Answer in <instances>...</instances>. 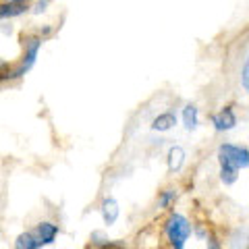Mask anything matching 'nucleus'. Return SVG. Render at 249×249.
Listing matches in <instances>:
<instances>
[{"label":"nucleus","instance_id":"obj_13","mask_svg":"<svg viewBox=\"0 0 249 249\" xmlns=\"http://www.w3.org/2000/svg\"><path fill=\"white\" fill-rule=\"evenodd\" d=\"M175 199H177V189H164L158 196V206L160 208H168Z\"/></svg>","mask_w":249,"mask_h":249},{"label":"nucleus","instance_id":"obj_12","mask_svg":"<svg viewBox=\"0 0 249 249\" xmlns=\"http://www.w3.org/2000/svg\"><path fill=\"white\" fill-rule=\"evenodd\" d=\"M183 124H185L187 131H196L197 129V124H199V112H197V108L193 106V104H187L183 108Z\"/></svg>","mask_w":249,"mask_h":249},{"label":"nucleus","instance_id":"obj_2","mask_svg":"<svg viewBox=\"0 0 249 249\" xmlns=\"http://www.w3.org/2000/svg\"><path fill=\"white\" fill-rule=\"evenodd\" d=\"M23 46H25V52H23L19 65L15 69H9V71H2V79H17V77H23L36 65L37 52L42 48V37L40 36H25L23 37Z\"/></svg>","mask_w":249,"mask_h":249},{"label":"nucleus","instance_id":"obj_5","mask_svg":"<svg viewBox=\"0 0 249 249\" xmlns=\"http://www.w3.org/2000/svg\"><path fill=\"white\" fill-rule=\"evenodd\" d=\"M100 214H102V220L104 224H108V227H112V224L119 220L121 216V208H119V201H116L114 197H106L102 201V206H100Z\"/></svg>","mask_w":249,"mask_h":249},{"label":"nucleus","instance_id":"obj_7","mask_svg":"<svg viewBox=\"0 0 249 249\" xmlns=\"http://www.w3.org/2000/svg\"><path fill=\"white\" fill-rule=\"evenodd\" d=\"M29 11V4L23 2V0H11V2H2L0 4V17L6 19V17H19V15L27 13Z\"/></svg>","mask_w":249,"mask_h":249},{"label":"nucleus","instance_id":"obj_6","mask_svg":"<svg viewBox=\"0 0 249 249\" xmlns=\"http://www.w3.org/2000/svg\"><path fill=\"white\" fill-rule=\"evenodd\" d=\"M58 232H60L58 227L56 224H52V222H40L36 227V235H37V239H40L42 245H52L54 241H56Z\"/></svg>","mask_w":249,"mask_h":249},{"label":"nucleus","instance_id":"obj_4","mask_svg":"<svg viewBox=\"0 0 249 249\" xmlns=\"http://www.w3.org/2000/svg\"><path fill=\"white\" fill-rule=\"evenodd\" d=\"M212 124L216 131H231L237 127V114H235V108L232 106H224L220 108L216 114H212Z\"/></svg>","mask_w":249,"mask_h":249},{"label":"nucleus","instance_id":"obj_9","mask_svg":"<svg viewBox=\"0 0 249 249\" xmlns=\"http://www.w3.org/2000/svg\"><path fill=\"white\" fill-rule=\"evenodd\" d=\"M91 247H96V249H127L124 247V243H121V241H112V239H108L106 235H102V232H91Z\"/></svg>","mask_w":249,"mask_h":249},{"label":"nucleus","instance_id":"obj_11","mask_svg":"<svg viewBox=\"0 0 249 249\" xmlns=\"http://www.w3.org/2000/svg\"><path fill=\"white\" fill-rule=\"evenodd\" d=\"M42 247L44 245L40 243V239H37V235H36V231H27V232H23V235L17 237L13 249H42Z\"/></svg>","mask_w":249,"mask_h":249},{"label":"nucleus","instance_id":"obj_10","mask_svg":"<svg viewBox=\"0 0 249 249\" xmlns=\"http://www.w3.org/2000/svg\"><path fill=\"white\" fill-rule=\"evenodd\" d=\"M177 124V116L175 112H162L158 114L156 119L152 121V129L158 131V133H166V131H170Z\"/></svg>","mask_w":249,"mask_h":249},{"label":"nucleus","instance_id":"obj_3","mask_svg":"<svg viewBox=\"0 0 249 249\" xmlns=\"http://www.w3.org/2000/svg\"><path fill=\"white\" fill-rule=\"evenodd\" d=\"M164 235L173 249H185V243L191 237V222L183 214H170L164 224Z\"/></svg>","mask_w":249,"mask_h":249},{"label":"nucleus","instance_id":"obj_8","mask_svg":"<svg viewBox=\"0 0 249 249\" xmlns=\"http://www.w3.org/2000/svg\"><path fill=\"white\" fill-rule=\"evenodd\" d=\"M166 164H168V170L170 173H178L185 164V150L181 145H173L168 150V156H166Z\"/></svg>","mask_w":249,"mask_h":249},{"label":"nucleus","instance_id":"obj_16","mask_svg":"<svg viewBox=\"0 0 249 249\" xmlns=\"http://www.w3.org/2000/svg\"><path fill=\"white\" fill-rule=\"evenodd\" d=\"M46 6H48V2H37V4H36V13L46 11Z\"/></svg>","mask_w":249,"mask_h":249},{"label":"nucleus","instance_id":"obj_15","mask_svg":"<svg viewBox=\"0 0 249 249\" xmlns=\"http://www.w3.org/2000/svg\"><path fill=\"white\" fill-rule=\"evenodd\" d=\"M208 249H222V247H220V243H218L214 237H210L208 239Z\"/></svg>","mask_w":249,"mask_h":249},{"label":"nucleus","instance_id":"obj_14","mask_svg":"<svg viewBox=\"0 0 249 249\" xmlns=\"http://www.w3.org/2000/svg\"><path fill=\"white\" fill-rule=\"evenodd\" d=\"M241 85H243L245 91L249 93V52H247V58L243 62V69H241Z\"/></svg>","mask_w":249,"mask_h":249},{"label":"nucleus","instance_id":"obj_1","mask_svg":"<svg viewBox=\"0 0 249 249\" xmlns=\"http://www.w3.org/2000/svg\"><path fill=\"white\" fill-rule=\"evenodd\" d=\"M218 164H220V181L224 185H232L239 177V168L249 166V147L222 143L218 147Z\"/></svg>","mask_w":249,"mask_h":249}]
</instances>
